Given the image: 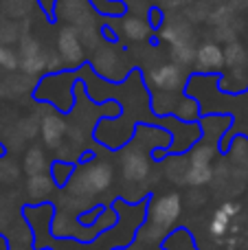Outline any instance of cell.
I'll return each mask as SVG.
<instances>
[{
  "label": "cell",
  "instance_id": "cell-1",
  "mask_svg": "<svg viewBox=\"0 0 248 250\" xmlns=\"http://www.w3.org/2000/svg\"><path fill=\"white\" fill-rule=\"evenodd\" d=\"M183 195L176 191L152 195L147 200L145 222L136 230V242H141L143 246H163V242L174 233V226L183 215Z\"/></svg>",
  "mask_w": 248,
  "mask_h": 250
},
{
  "label": "cell",
  "instance_id": "cell-2",
  "mask_svg": "<svg viewBox=\"0 0 248 250\" xmlns=\"http://www.w3.org/2000/svg\"><path fill=\"white\" fill-rule=\"evenodd\" d=\"M82 158L83 160L77 165L75 176L66 185V198H73L77 202L105 193L114 182V167L108 160H92V151H86Z\"/></svg>",
  "mask_w": 248,
  "mask_h": 250
},
{
  "label": "cell",
  "instance_id": "cell-3",
  "mask_svg": "<svg viewBox=\"0 0 248 250\" xmlns=\"http://www.w3.org/2000/svg\"><path fill=\"white\" fill-rule=\"evenodd\" d=\"M189 77L191 75L185 73L183 66H178L176 62H165L145 70V88L149 90V95L161 92V95L171 97L176 90L187 88Z\"/></svg>",
  "mask_w": 248,
  "mask_h": 250
},
{
  "label": "cell",
  "instance_id": "cell-4",
  "mask_svg": "<svg viewBox=\"0 0 248 250\" xmlns=\"http://www.w3.org/2000/svg\"><path fill=\"white\" fill-rule=\"evenodd\" d=\"M121 178L127 185H143L147 182L152 173V158H149V147L145 143L132 141L121 151Z\"/></svg>",
  "mask_w": 248,
  "mask_h": 250
},
{
  "label": "cell",
  "instance_id": "cell-5",
  "mask_svg": "<svg viewBox=\"0 0 248 250\" xmlns=\"http://www.w3.org/2000/svg\"><path fill=\"white\" fill-rule=\"evenodd\" d=\"M55 51L60 53L66 68L77 70L82 66H86V46L82 42V33H79L77 26H62L55 40Z\"/></svg>",
  "mask_w": 248,
  "mask_h": 250
},
{
  "label": "cell",
  "instance_id": "cell-6",
  "mask_svg": "<svg viewBox=\"0 0 248 250\" xmlns=\"http://www.w3.org/2000/svg\"><path fill=\"white\" fill-rule=\"evenodd\" d=\"M46 55L48 51L33 33L24 31L18 42V57H20V70L31 77H42L46 73Z\"/></svg>",
  "mask_w": 248,
  "mask_h": 250
},
{
  "label": "cell",
  "instance_id": "cell-7",
  "mask_svg": "<svg viewBox=\"0 0 248 250\" xmlns=\"http://www.w3.org/2000/svg\"><path fill=\"white\" fill-rule=\"evenodd\" d=\"M90 68L99 77L108 79V82H121L127 75V66L123 64V53L114 48L112 44H101L97 51H92Z\"/></svg>",
  "mask_w": 248,
  "mask_h": 250
},
{
  "label": "cell",
  "instance_id": "cell-8",
  "mask_svg": "<svg viewBox=\"0 0 248 250\" xmlns=\"http://www.w3.org/2000/svg\"><path fill=\"white\" fill-rule=\"evenodd\" d=\"M95 11L97 9L92 7L90 0H57L55 2V16L62 22H66L70 26H77V29L95 24L92 22V13Z\"/></svg>",
  "mask_w": 248,
  "mask_h": 250
},
{
  "label": "cell",
  "instance_id": "cell-9",
  "mask_svg": "<svg viewBox=\"0 0 248 250\" xmlns=\"http://www.w3.org/2000/svg\"><path fill=\"white\" fill-rule=\"evenodd\" d=\"M68 121L62 114H57L55 110H46L40 119V136L44 141V147L57 151L64 145V138L68 136Z\"/></svg>",
  "mask_w": 248,
  "mask_h": 250
},
{
  "label": "cell",
  "instance_id": "cell-10",
  "mask_svg": "<svg viewBox=\"0 0 248 250\" xmlns=\"http://www.w3.org/2000/svg\"><path fill=\"white\" fill-rule=\"evenodd\" d=\"M224 68V48L218 42H202L196 51L193 70L198 75H220Z\"/></svg>",
  "mask_w": 248,
  "mask_h": 250
},
{
  "label": "cell",
  "instance_id": "cell-11",
  "mask_svg": "<svg viewBox=\"0 0 248 250\" xmlns=\"http://www.w3.org/2000/svg\"><path fill=\"white\" fill-rule=\"evenodd\" d=\"M237 213H240V204L233 202V200H227V202L220 204V207L211 213L209 226H207V230H209L211 237H213V239H222L224 235L228 233L231 222L237 217Z\"/></svg>",
  "mask_w": 248,
  "mask_h": 250
},
{
  "label": "cell",
  "instance_id": "cell-12",
  "mask_svg": "<svg viewBox=\"0 0 248 250\" xmlns=\"http://www.w3.org/2000/svg\"><path fill=\"white\" fill-rule=\"evenodd\" d=\"M158 38L165 44H169V46L183 42H196L191 22L187 18H169V20H165V24L158 29Z\"/></svg>",
  "mask_w": 248,
  "mask_h": 250
},
{
  "label": "cell",
  "instance_id": "cell-13",
  "mask_svg": "<svg viewBox=\"0 0 248 250\" xmlns=\"http://www.w3.org/2000/svg\"><path fill=\"white\" fill-rule=\"evenodd\" d=\"M24 189H26V195H29L31 204H46V202H53L57 185L51 173H40V176L26 178Z\"/></svg>",
  "mask_w": 248,
  "mask_h": 250
},
{
  "label": "cell",
  "instance_id": "cell-14",
  "mask_svg": "<svg viewBox=\"0 0 248 250\" xmlns=\"http://www.w3.org/2000/svg\"><path fill=\"white\" fill-rule=\"evenodd\" d=\"M51 160H48L44 147L40 145H31L24 151V158H22V171L29 176H40V173H51Z\"/></svg>",
  "mask_w": 248,
  "mask_h": 250
},
{
  "label": "cell",
  "instance_id": "cell-15",
  "mask_svg": "<svg viewBox=\"0 0 248 250\" xmlns=\"http://www.w3.org/2000/svg\"><path fill=\"white\" fill-rule=\"evenodd\" d=\"M154 26L149 24L147 18L139 16H123L121 18V35H125L130 42H145L152 38Z\"/></svg>",
  "mask_w": 248,
  "mask_h": 250
},
{
  "label": "cell",
  "instance_id": "cell-16",
  "mask_svg": "<svg viewBox=\"0 0 248 250\" xmlns=\"http://www.w3.org/2000/svg\"><path fill=\"white\" fill-rule=\"evenodd\" d=\"M224 66L227 70H240L248 68V51L246 44H242L240 40H233L224 46Z\"/></svg>",
  "mask_w": 248,
  "mask_h": 250
},
{
  "label": "cell",
  "instance_id": "cell-17",
  "mask_svg": "<svg viewBox=\"0 0 248 250\" xmlns=\"http://www.w3.org/2000/svg\"><path fill=\"white\" fill-rule=\"evenodd\" d=\"M165 176L169 182L174 185H185L187 180V171H189V158L187 154H176V156H169L165 158Z\"/></svg>",
  "mask_w": 248,
  "mask_h": 250
},
{
  "label": "cell",
  "instance_id": "cell-18",
  "mask_svg": "<svg viewBox=\"0 0 248 250\" xmlns=\"http://www.w3.org/2000/svg\"><path fill=\"white\" fill-rule=\"evenodd\" d=\"M215 180V171L209 165H191L189 163V171H187V180L185 187L189 189H202V187L211 185Z\"/></svg>",
  "mask_w": 248,
  "mask_h": 250
},
{
  "label": "cell",
  "instance_id": "cell-19",
  "mask_svg": "<svg viewBox=\"0 0 248 250\" xmlns=\"http://www.w3.org/2000/svg\"><path fill=\"white\" fill-rule=\"evenodd\" d=\"M40 4V0H0V9L11 20H24Z\"/></svg>",
  "mask_w": 248,
  "mask_h": 250
},
{
  "label": "cell",
  "instance_id": "cell-20",
  "mask_svg": "<svg viewBox=\"0 0 248 250\" xmlns=\"http://www.w3.org/2000/svg\"><path fill=\"white\" fill-rule=\"evenodd\" d=\"M209 24H213V29L218 26H227V24H233L237 22V7L233 2H222L218 7L211 9V16H209Z\"/></svg>",
  "mask_w": 248,
  "mask_h": 250
},
{
  "label": "cell",
  "instance_id": "cell-21",
  "mask_svg": "<svg viewBox=\"0 0 248 250\" xmlns=\"http://www.w3.org/2000/svg\"><path fill=\"white\" fill-rule=\"evenodd\" d=\"M196 42H183V44H174V46H169V55H171V62H176L178 66H183V68H189V66H193V62H196Z\"/></svg>",
  "mask_w": 248,
  "mask_h": 250
},
{
  "label": "cell",
  "instance_id": "cell-22",
  "mask_svg": "<svg viewBox=\"0 0 248 250\" xmlns=\"http://www.w3.org/2000/svg\"><path fill=\"white\" fill-rule=\"evenodd\" d=\"M26 31V26L22 29L20 26V20H11V18H4L2 22H0V44H4V46H11V44L20 42L22 33Z\"/></svg>",
  "mask_w": 248,
  "mask_h": 250
},
{
  "label": "cell",
  "instance_id": "cell-23",
  "mask_svg": "<svg viewBox=\"0 0 248 250\" xmlns=\"http://www.w3.org/2000/svg\"><path fill=\"white\" fill-rule=\"evenodd\" d=\"M75 169H77V165L68 163V160H55V163L51 165V176H53V180H55V185L66 189L70 178L75 176Z\"/></svg>",
  "mask_w": 248,
  "mask_h": 250
},
{
  "label": "cell",
  "instance_id": "cell-24",
  "mask_svg": "<svg viewBox=\"0 0 248 250\" xmlns=\"http://www.w3.org/2000/svg\"><path fill=\"white\" fill-rule=\"evenodd\" d=\"M16 134L22 141H33L40 134V119L38 117H24L16 123Z\"/></svg>",
  "mask_w": 248,
  "mask_h": 250
},
{
  "label": "cell",
  "instance_id": "cell-25",
  "mask_svg": "<svg viewBox=\"0 0 248 250\" xmlns=\"http://www.w3.org/2000/svg\"><path fill=\"white\" fill-rule=\"evenodd\" d=\"M22 173V167L13 158H0V182L2 185H13L18 182Z\"/></svg>",
  "mask_w": 248,
  "mask_h": 250
},
{
  "label": "cell",
  "instance_id": "cell-26",
  "mask_svg": "<svg viewBox=\"0 0 248 250\" xmlns=\"http://www.w3.org/2000/svg\"><path fill=\"white\" fill-rule=\"evenodd\" d=\"M0 68L7 70V73H16V70H20V57H18V51H13L11 46L0 44Z\"/></svg>",
  "mask_w": 248,
  "mask_h": 250
},
{
  "label": "cell",
  "instance_id": "cell-27",
  "mask_svg": "<svg viewBox=\"0 0 248 250\" xmlns=\"http://www.w3.org/2000/svg\"><path fill=\"white\" fill-rule=\"evenodd\" d=\"M147 20H149V24H152L154 29H161V26L165 24V13H163L158 7H152L147 11Z\"/></svg>",
  "mask_w": 248,
  "mask_h": 250
},
{
  "label": "cell",
  "instance_id": "cell-28",
  "mask_svg": "<svg viewBox=\"0 0 248 250\" xmlns=\"http://www.w3.org/2000/svg\"><path fill=\"white\" fill-rule=\"evenodd\" d=\"M207 200H209V198H207L205 191H200V189H191V193H189L187 202H189V207L198 208V207H202V204H205Z\"/></svg>",
  "mask_w": 248,
  "mask_h": 250
},
{
  "label": "cell",
  "instance_id": "cell-29",
  "mask_svg": "<svg viewBox=\"0 0 248 250\" xmlns=\"http://www.w3.org/2000/svg\"><path fill=\"white\" fill-rule=\"evenodd\" d=\"M189 4H193V0H169V7L171 9H180V7L187 9Z\"/></svg>",
  "mask_w": 248,
  "mask_h": 250
},
{
  "label": "cell",
  "instance_id": "cell-30",
  "mask_svg": "<svg viewBox=\"0 0 248 250\" xmlns=\"http://www.w3.org/2000/svg\"><path fill=\"white\" fill-rule=\"evenodd\" d=\"M123 250H145V246H143L141 242H130Z\"/></svg>",
  "mask_w": 248,
  "mask_h": 250
},
{
  "label": "cell",
  "instance_id": "cell-31",
  "mask_svg": "<svg viewBox=\"0 0 248 250\" xmlns=\"http://www.w3.org/2000/svg\"><path fill=\"white\" fill-rule=\"evenodd\" d=\"M2 97H7V83H4V79H0V99Z\"/></svg>",
  "mask_w": 248,
  "mask_h": 250
},
{
  "label": "cell",
  "instance_id": "cell-32",
  "mask_svg": "<svg viewBox=\"0 0 248 250\" xmlns=\"http://www.w3.org/2000/svg\"><path fill=\"white\" fill-rule=\"evenodd\" d=\"M0 250H11V246H9V242L2 237V235H0Z\"/></svg>",
  "mask_w": 248,
  "mask_h": 250
},
{
  "label": "cell",
  "instance_id": "cell-33",
  "mask_svg": "<svg viewBox=\"0 0 248 250\" xmlns=\"http://www.w3.org/2000/svg\"><path fill=\"white\" fill-rule=\"evenodd\" d=\"M156 2H169V0H156Z\"/></svg>",
  "mask_w": 248,
  "mask_h": 250
},
{
  "label": "cell",
  "instance_id": "cell-34",
  "mask_svg": "<svg viewBox=\"0 0 248 250\" xmlns=\"http://www.w3.org/2000/svg\"><path fill=\"white\" fill-rule=\"evenodd\" d=\"M246 51H248V40H246Z\"/></svg>",
  "mask_w": 248,
  "mask_h": 250
}]
</instances>
